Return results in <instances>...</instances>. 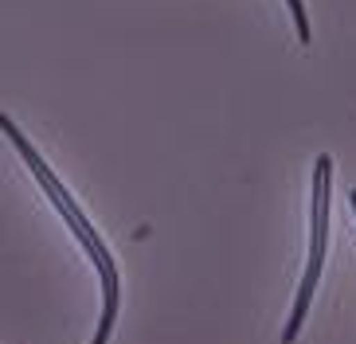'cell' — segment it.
I'll return each mask as SVG.
<instances>
[{
    "label": "cell",
    "mask_w": 356,
    "mask_h": 344,
    "mask_svg": "<svg viewBox=\"0 0 356 344\" xmlns=\"http://www.w3.org/2000/svg\"><path fill=\"white\" fill-rule=\"evenodd\" d=\"M0 133H4V141L16 149V156H20L24 168L35 177V184H40V192L47 196V204L59 211V219L67 223V231L74 235V243L86 250L90 266L98 270V281H102V317H98V333H95L90 344H110V333H114L118 313H122V270H118V259L110 254L106 239L98 235V223H90V215H86L83 204L67 192V184L59 180V172L43 161V153L32 145V137L24 133L20 125H16V117L4 114V110H0Z\"/></svg>",
    "instance_id": "1"
},
{
    "label": "cell",
    "mask_w": 356,
    "mask_h": 344,
    "mask_svg": "<svg viewBox=\"0 0 356 344\" xmlns=\"http://www.w3.org/2000/svg\"><path fill=\"white\" fill-rule=\"evenodd\" d=\"M286 12H290V20H293V35H298V43L309 47V43H314V24H309L305 0H286Z\"/></svg>",
    "instance_id": "3"
},
{
    "label": "cell",
    "mask_w": 356,
    "mask_h": 344,
    "mask_svg": "<svg viewBox=\"0 0 356 344\" xmlns=\"http://www.w3.org/2000/svg\"><path fill=\"white\" fill-rule=\"evenodd\" d=\"M329 211H333V156L321 153L314 161V196H309V254H305L302 286L293 293V309L286 317L282 344L298 341L305 317H309V305H314L317 281H321L325 270V250H329Z\"/></svg>",
    "instance_id": "2"
},
{
    "label": "cell",
    "mask_w": 356,
    "mask_h": 344,
    "mask_svg": "<svg viewBox=\"0 0 356 344\" xmlns=\"http://www.w3.org/2000/svg\"><path fill=\"white\" fill-rule=\"evenodd\" d=\"M348 208H353V215H356V188H348Z\"/></svg>",
    "instance_id": "4"
}]
</instances>
